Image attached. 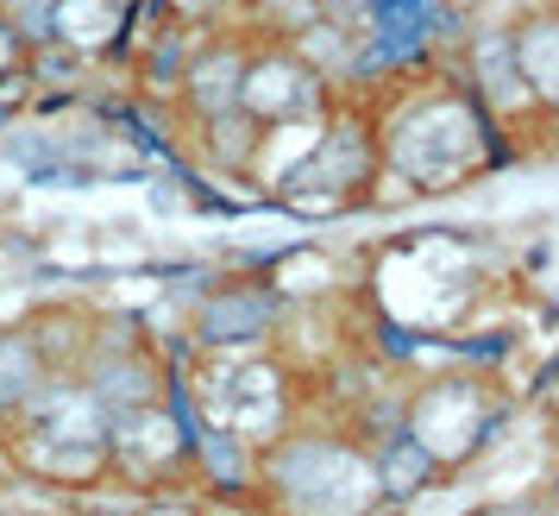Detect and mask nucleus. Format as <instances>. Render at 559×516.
Segmentation results:
<instances>
[{"label":"nucleus","instance_id":"obj_1","mask_svg":"<svg viewBox=\"0 0 559 516\" xmlns=\"http://www.w3.org/2000/svg\"><path fill=\"white\" fill-rule=\"evenodd\" d=\"M258 315H264L258 303H252V309H239V303H227L221 315H207V328H214V335H227V328H252Z\"/></svg>","mask_w":559,"mask_h":516}]
</instances>
